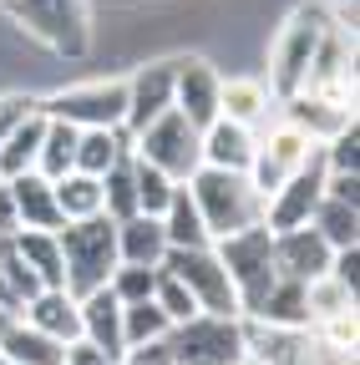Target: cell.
I'll return each mask as SVG.
<instances>
[{
  "label": "cell",
  "mask_w": 360,
  "mask_h": 365,
  "mask_svg": "<svg viewBox=\"0 0 360 365\" xmlns=\"http://www.w3.org/2000/svg\"><path fill=\"white\" fill-rule=\"evenodd\" d=\"M330 26V11L325 6H309V0H299V6H289V16L279 21L274 41H269V91H274V102L294 97V91L304 86L309 76V61H314V46H320Z\"/></svg>",
  "instance_id": "obj_3"
},
{
  "label": "cell",
  "mask_w": 360,
  "mask_h": 365,
  "mask_svg": "<svg viewBox=\"0 0 360 365\" xmlns=\"http://www.w3.org/2000/svg\"><path fill=\"white\" fill-rule=\"evenodd\" d=\"M188 193L203 213V228L208 239H223V234H239L249 223H264V198L254 193L249 173H234V168H198L188 178Z\"/></svg>",
  "instance_id": "obj_4"
},
{
  "label": "cell",
  "mask_w": 360,
  "mask_h": 365,
  "mask_svg": "<svg viewBox=\"0 0 360 365\" xmlns=\"http://www.w3.org/2000/svg\"><path fill=\"white\" fill-rule=\"evenodd\" d=\"M198 137H203V163H208V168L249 173V163H254V143H259V132H254V127L229 122V117H213Z\"/></svg>",
  "instance_id": "obj_18"
},
{
  "label": "cell",
  "mask_w": 360,
  "mask_h": 365,
  "mask_svg": "<svg viewBox=\"0 0 360 365\" xmlns=\"http://www.w3.org/2000/svg\"><path fill=\"white\" fill-rule=\"evenodd\" d=\"M76 137H81V127H71V122H61V117H46V132H41V153H36V173L41 178H61V173H71V163H76Z\"/></svg>",
  "instance_id": "obj_31"
},
{
  "label": "cell",
  "mask_w": 360,
  "mask_h": 365,
  "mask_svg": "<svg viewBox=\"0 0 360 365\" xmlns=\"http://www.w3.org/2000/svg\"><path fill=\"white\" fill-rule=\"evenodd\" d=\"M239 340H244V355L259 360V365H299V355L309 345V330L274 325L264 314H239Z\"/></svg>",
  "instance_id": "obj_15"
},
{
  "label": "cell",
  "mask_w": 360,
  "mask_h": 365,
  "mask_svg": "<svg viewBox=\"0 0 360 365\" xmlns=\"http://www.w3.org/2000/svg\"><path fill=\"white\" fill-rule=\"evenodd\" d=\"M132 153V137H127V127H81V137H76V173H92V178H102L112 163H122Z\"/></svg>",
  "instance_id": "obj_24"
},
{
  "label": "cell",
  "mask_w": 360,
  "mask_h": 365,
  "mask_svg": "<svg viewBox=\"0 0 360 365\" xmlns=\"http://www.w3.org/2000/svg\"><path fill=\"white\" fill-rule=\"evenodd\" d=\"M11 188V203H16V218L21 228H61V208H56V193H51V178H41L36 168L21 173V178H6Z\"/></svg>",
  "instance_id": "obj_20"
},
{
  "label": "cell",
  "mask_w": 360,
  "mask_h": 365,
  "mask_svg": "<svg viewBox=\"0 0 360 365\" xmlns=\"http://www.w3.org/2000/svg\"><path fill=\"white\" fill-rule=\"evenodd\" d=\"M173 188H178V182H173L163 168H153L148 158H138V153H132V193H138V213L163 218V208H168Z\"/></svg>",
  "instance_id": "obj_33"
},
{
  "label": "cell",
  "mask_w": 360,
  "mask_h": 365,
  "mask_svg": "<svg viewBox=\"0 0 360 365\" xmlns=\"http://www.w3.org/2000/svg\"><path fill=\"white\" fill-rule=\"evenodd\" d=\"M56 244H61V269H66V294H92L112 279L117 259V218L97 213V218H76L56 228Z\"/></svg>",
  "instance_id": "obj_2"
},
{
  "label": "cell",
  "mask_w": 360,
  "mask_h": 365,
  "mask_svg": "<svg viewBox=\"0 0 360 365\" xmlns=\"http://www.w3.org/2000/svg\"><path fill=\"white\" fill-rule=\"evenodd\" d=\"M16 319H21V314H16V309H6V304H0V335H6V330H11V325H16Z\"/></svg>",
  "instance_id": "obj_44"
},
{
  "label": "cell",
  "mask_w": 360,
  "mask_h": 365,
  "mask_svg": "<svg viewBox=\"0 0 360 365\" xmlns=\"http://www.w3.org/2000/svg\"><path fill=\"white\" fill-rule=\"evenodd\" d=\"M314 153H320V143H309V137H304L299 127H289L284 117H274L269 127H259L254 163H249V182H254V193H259V198H269V193H274L289 173H299Z\"/></svg>",
  "instance_id": "obj_9"
},
{
  "label": "cell",
  "mask_w": 360,
  "mask_h": 365,
  "mask_svg": "<svg viewBox=\"0 0 360 365\" xmlns=\"http://www.w3.org/2000/svg\"><path fill=\"white\" fill-rule=\"evenodd\" d=\"M239 365H259V360H249V355H244V360H239Z\"/></svg>",
  "instance_id": "obj_45"
},
{
  "label": "cell",
  "mask_w": 360,
  "mask_h": 365,
  "mask_svg": "<svg viewBox=\"0 0 360 365\" xmlns=\"http://www.w3.org/2000/svg\"><path fill=\"white\" fill-rule=\"evenodd\" d=\"M244 314H264V319H274V325H294V330H309V309H304V284L299 279H279L274 274V284L264 289V299Z\"/></svg>",
  "instance_id": "obj_30"
},
{
  "label": "cell",
  "mask_w": 360,
  "mask_h": 365,
  "mask_svg": "<svg viewBox=\"0 0 360 365\" xmlns=\"http://www.w3.org/2000/svg\"><path fill=\"white\" fill-rule=\"evenodd\" d=\"M325 274H335V279L355 294L360 289V244H345V249H330V269Z\"/></svg>",
  "instance_id": "obj_40"
},
{
  "label": "cell",
  "mask_w": 360,
  "mask_h": 365,
  "mask_svg": "<svg viewBox=\"0 0 360 365\" xmlns=\"http://www.w3.org/2000/svg\"><path fill=\"white\" fill-rule=\"evenodd\" d=\"M21 319H26V325H36L41 335L61 340V345H71V340L81 335V304H76V294H66V289H41L36 299H26Z\"/></svg>",
  "instance_id": "obj_19"
},
{
  "label": "cell",
  "mask_w": 360,
  "mask_h": 365,
  "mask_svg": "<svg viewBox=\"0 0 360 365\" xmlns=\"http://www.w3.org/2000/svg\"><path fill=\"white\" fill-rule=\"evenodd\" d=\"M0 365H11V360H6V355H0Z\"/></svg>",
  "instance_id": "obj_46"
},
{
  "label": "cell",
  "mask_w": 360,
  "mask_h": 365,
  "mask_svg": "<svg viewBox=\"0 0 360 365\" xmlns=\"http://www.w3.org/2000/svg\"><path fill=\"white\" fill-rule=\"evenodd\" d=\"M269 249H274V234H269L264 223H249V228H239V234L213 239L218 264L229 269V279H234L239 309H254L264 299V289L274 284V259H269Z\"/></svg>",
  "instance_id": "obj_7"
},
{
  "label": "cell",
  "mask_w": 360,
  "mask_h": 365,
  "mask_svg": "<svg viewBox=\"0 0 360 365\" xmlns=\"http://www.w3.org/2000/svg\"><path fill=\"white\" fill-rule=\"evenodd\" d=\"M102 213L107 218H132V213H138V193H132V153L102 173Z\"/></svg>",
  "instance_id": "obj_34"
},
{
  "label": "cell",
  "mask_w": 360,
  "mask_h": 365,
  "mask_svg": "<svg viewBox=\"0 0 360 365\" xmlns=\"http://www.w3.org/2000/svg\"><path fill=\"white\" fill-rule=\"evenodd\" d=\"M168 330H173V319L158 309V299H132V304H122V350L168 340Z\"/></svg>",
  "instance_id": "obj_32"
},
{
  "label": "cell",
  "mask_w": 360,
  "mask_h": 365,
  "mask_svg": "<svg viewBox=\"0 0 360 365\" xmlns=\"http://www.w3.org/2000/svg\"><path fill=\"white\" fill-rule=\"evenodd\" d=\"M269 259H274V274H279V279L309 284V279H320V274L330 269V244L314 234L309 223H299V228H279V234H274Z\"/></svg>",
  "instance_id": "obj_14"
},
{
  "label": "cell",
  "mask_w": 360,
  "mask_h": 365,
  "mask_svg": "<svg viewBox=\"0 0 360 365\" xmlns=\"http://www.w3.org/2000/svg\"><path fill=\"white\" fill-rule=\"evenodd\" d=\"M320 198H325V158L314 153L299 173H289L279 188L264 198V228H269V234H279V228L309 223V213H314Z\"/></svg>",
  "instance_id": "obj_11"
},
{
  "label": "cell",
  "mask_w": 360,
  "mask_h": 365,
  "mask_svg": "<svg viewBox=\"0 0 360 365\" xmlns=\"http://www.w3.org/2000/svg\"><path fill=\"white\" fill-rule=\"evenodd\" d=\"M41 132H46V112H31L21 127H11V137L0 143V182L6 178H21L36 168V153H41Z\"/></svg>",
  "instance_id": "obj_27"
},
{
  "label": "cell",
  "mask_w": 360,
  "mask_h": 365,
  "mask_svg": "<svg viewBox=\"0 0 360 365\" xmlns=\"http://www.w3.org/2000/svg\"><path fill=\"white\" fill-rule=\"evenodd\" d=\"M21 228V218H16V203H11V188L0 182V244H6L11 234Z\"/></svg>",
  "instance_id": "obj_43"
},
{
  "label": "cell",
  "mask_w": 360,
  "mask_h": 365,
  "mask_svg": "<svg viewBox=\"0 0 360 365\" xmlns=\"http://www.w3.org/2000/svg\"><path fill=\"white\" fill-rule=\"evenodd\" d=\"M274 112H279L289 127H299L309 143H330L340 127L355 122V107H340V102L320 97V91H294V97H284Z\"/></svg>",
  "instance_id": "obj_17"
},
{
  "label": "cell",
  "mask_w": 360,
  "mask_h": 365,
  "mask_svg": "<svg viewBox=\"0 0 360 365\" xmlns=\"http://www.w3.org/2000/svg\"><path fill=\"white\" fill-rule=\"evenodd\" d=\"M350 304H355V294L335 279V274H320V279H309V284H304L309 325H314V319H325V314H335V309H350Z\"/></svg>",
  "instance_id": "obj_37"
},
{
  "label": "cell",
  "mask_w": 360,
  "mask_h": 365,
  "mask_svg": "<svg viewBox=\"0 0 360 365\" xmlns=\"http://www.w3.org/2000/svg\"><path fill=\"white\" fill-rule=\"evenodd\" d=\"M163 234H168V249H208V228H203V213L188 193V182H178L168 208H163Z\"/></svg>",
  "instance_id": "obj_25"
},
{
  "label": "cell",
  "mask_w": 360,
  "mask_h": 365,
  "mask_svg": "<svg viewBox=\"0 0 360 365\" xmlns=\"http://www.w3.org/2000/svg\"><path fill=\"white\" fill-rule=\"evenodd\" d=\"M76 304H81V340H92V345H102L107 355L122 360V299L102 284L92 294H81Z\"/></svg>",
  "instance_id": "obj_21"
},
{
  "label": "cell",
  "mask_w": 360,
  "mask_h": 365,
  "mask_svg": "<svg viewBox=\"0 0 360 365\" xmlns=\"http://www.w3.org/2000/svg\"><path fill=\"white\" fill-rule=\"evenodd\" d=\"M51 193H56V208H61L66 223L102 213V178H92V173H76V168L61 173V178L51 182Z\"/></svg>",
  "instance_id": "obj_29"
},
{
  "label": "cell",
  "mask_w": 360,
  "mask_h": 365,
  "mask_svg": "<svg viewBox=\"0 0 360 365\" xmlns=\"http://www.w3.org/2000/svg\"><path fill=\"white\" fill-rule=\"evenodd\" d=\"M132 153L148 158L153 168H163L173 182H188L203 168V137H198V127L178 112V107H168L143 132H132Z\"/></svg>",
  "instance_id": "obj_6"
},
{
  "label": "cell",
  "mask_w": 360,
  "mask_h": 365,
  "mask_svg": "<svg viewBox=\"0 0 360 365\" xmlns=\"http://www.w3.org/2000/svg\"><path fill=\"white\" fill-rule=\"evenodd\" d=\"M274 91H269L264 76L254 71H223L218 76V117H229V122H244V127H264L269 112H274Z\"/></svg>",
  "instance_id": "obj_16"
},
{
  "label": "cell",
  "mask_w": 360,
  "mask_h": 365,
  "mask_svg": "<svg viewBox=\"0 0 360 365\" xmlns=\"http://www.w3.org/2000/svg\"><path fill=\"white\" fill-rule=\"evenodd\" d=\"M163 254H168L163 218H153V213L117 218V259H122V264H148V269H158Z\"/></svg>",
  "instance_id": "obj_22"
},
{
  "label": "cell",
  "mask_w": 360,
  "mask_h": 365,
  "mask_svg": "<svg viewBox=\"0 0 360 365\" xmlns=\"http://www.w3.org/2000/svg\"><path fill=\"white\" fill-rule=\"evenodd\" d=\"M41 112L71 127H122L127 122V76H86L41 97Z\"/></svg>",
  "instance_id": "obj_5"
},
{
  "label": "cell",
  "mask_w": 360,
  "mask_h": 365,
  "mask_svg": "<svg viewBox=\"0 0 360 365\" xmlns=\"http://www.w3.org/2000/svg\"><path fill=\"white\" fill-rule=\"evenodd\" d=\"M36 107H41V97L26 91V86H6V91H0V143H6L11 127H21Z\"/></svg>",
  "instance_id": "obj_39"
},
{
  "label": "cell",
  "mask_w": 360,
  "mask_h": 365,
  "mask_svg": "<svg viewBox=\"0 0 360 365\" xmlns=\"http://www.w3.org/2000/svg\"><path fill=\"white\" fill-rule=\"evenodd\" d=\"M158 269L178 274V279L193 289V299H198L203 314H244L239 309V294H234V279H229V269L218 264L213 244L208 249H168Z\"/></svg>",
  "instance_id": "obj_10"
},
{
  "label": "cell",
  "mask_w": 360,
  "mask_h": 365,
  "mask_svg": "<svg viewBox=\"0 0 360 365\" xmlns=\"http://www.w3.org/2000/svg\"><path fill=\"white\" fill-rule=\"evenodd\" d=\"M309 335L320 340V345H330V350H350L355 355V345H360V314H355V304L350 309H335L325 319H314Z\"/></svg>",
  "instance_id": "obj_36"
},
{
  "label": "cell",
  "mask_w": 360,
  "mask_h": 365,
  "mask_svg": "<svg viewBox=\"0 0 360 365\" xmlns=\"http://www.w3.org/2000/svg\"><path fill=\"white\" fill-rule=\"evenodd\" d=\"M309 228L320 234L330 249H345V244H360V203H345V198H320L309 213Z\"/></svg>",
  "instance_id": "obj_28"
},
{
  "label": "cell",
  "mask_w": 360,
  "mask_h": 365,
  "mask_svg": "<svg viewBox=\"0 0 360 365\" xmlns=\"http://www.w3.org/2000/svg\"><path fill=\"white\" fill-rule=\"evenodd\" d=\"M16 254L31 264V274L46 289H66V269H61V244H56V228H16L11 234Z\"/></svg>",
  "instance_id": "obj_23"
},
{
  "label": "cell",
  "mask_w": 360,
  "mask_h": 365,
  "mask_svg": "<svg viewBox=\"0 0 360 365\" xmlns=\"http://www.w3.org/2000/svg\"><path fill=\"white\" fill-rule=\"evenodd\" d=\"M173 107L183 112L198 132L218 117V66L203 51H173Z\"/></svg>",
  "instance_id": "obj_12"
},
{
  "label": "cell",
  "mask_w": 360,
  "mask_h": 365,
  "mask_svg": "<svg viewBox=\"0 0 360 365\" xmlns=\"http://www.w3.org/2000/svg\"><path fill=\"white\" fill-rule=\"evenodd\" d=\"M0 11L26 41L46 46L51 56L92 51V0H0Z\"/></svg>",
  "instance_id": "obj_1"
},
{
  "label": "cell",
  "mask_w": 360,
  "mask_h": 365,
  "mask_svg": "<svg viewBox=\"0 0 360 365\" xmlns=\"http://www.w3.org/2000/svg\"><path fill=\"white\" fill-rule=\"evenodd\" d=\"M153 299H158V309L173 319V325H183V319H193V314H203L198 309V299H193V289L178 279V274H168V269H158V284H153Z\"/></svg>",
  "instance_id": "obj_35"
},
{
  "label": "cell",
  "mask_w": 360,
  "mask_h": 365,
  "mask_svg": "<svg viewBox=\"0 0 360 365\" xmlns=\"http://www.w3.org/2000/svg\"><path fill=\"white\" fill-rule=\"evenodd\" d=\"M173 365H239L244 340H239V314H193L168 330Z\"/></svg>",
  "instance_id": "obj_8"
},
{
  "label": "cell",
  "mask_w": 360,
  "mask_h": 365,
  "mask_svg": "<svg viewBox=\"0 0 360 365\" xmlns=\"http://www.w3.org/2000/svg\"><path fill=\"white\" fill-rule=\"evenodd\" d=\"M173 61L178 56H148L127 71V122H122L127 137L173 107Z\"/></svg>",
  "instance_id": "obj_13"
},
{
  "label": "cell",
  "mask_w": 360,
  "mask_h": 365,
  "mask_svg": "<svg viewBox=\"0 0 360 365\" xmlns=\"http://www.w3.org/2000/svg\"><path fill=\"white\" fill-rule=\"evenodd\" d=\"M153 284H158V269H148V264H117L112 279H107V289H112L122 304H132V299H153Z\"/></svg>",
  "instance_id": "obj_38"
},
{
  "label": "cell",
  "mask_w": 360,
  "mask_h": 365,
  "mask_svg": "<svg viewBox=\"0 0 360 365\" xmlns=\"http://www.w3.org/2000/svg\"><path fill=\"white\" fill-rule=\"evenodd\" d=\"M66 365H122V360L107 355L102 345H92V340H81V335H76V340L66 345Z\"/></svg>",
  "instance_id": "obj_41"
},
{
  "label": "cell",
  "mask_w": 360,
  "mask_h": 365,
  "mask_svg": "<svg viewBox=\"0 0 360 365\" xmlns=\"http://www.w3.org/2000/svg\"><path fill=\"white\" fill-rule=\"evenodd\" d=\"M0 355L11 365H66V345L41 335L36 325H26V319H16V325L0 335Z\"/></svg>",
  "instance_id": "obj_26"
},
{
  "label": "cell",
  "mask_w": 360,
  "mask_h": 365,
  "mask_svg": "<svg viewBox=\"0 0 360 365\" xmlns=\"http://www.w3.org/2000/svg\"><path fill=\"white\" fill-rule=\"evenodd\" d=\"M299 365H355V355H350V350H330V345H320V340L309 335V345H304Z\"/></svg>",
  "instance_id": "obj_42"
}]
</instances>
